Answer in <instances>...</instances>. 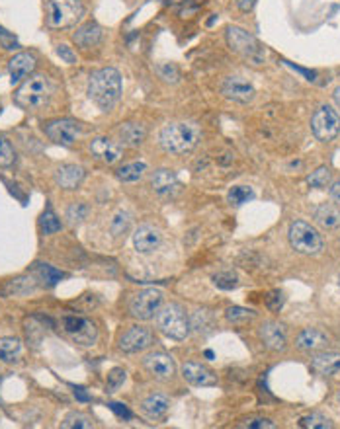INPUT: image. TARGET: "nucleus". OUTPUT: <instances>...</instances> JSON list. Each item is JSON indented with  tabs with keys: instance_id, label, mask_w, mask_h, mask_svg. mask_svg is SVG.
<instances>
[{
	"instance_id": "obj_50",
	"label": "nucleus",
	"mask_w": 340,
	"mask_h": 429,
	"mask_svg": "<svg viewBox=\"0 0 340 429\" xmlns=\"http://www.w3.org/2000/svg\"><path fill=\"white\" fill-rule=\"evenodd\" d=\"M75 396L80 402H90V394L82 386H75Z\"/></svg>"
},
{
	"instance_id": "obj_32",
	"label": "nucleus",
	"mask_w": 340,
	"mask_h": 429,
	"mask_svg": "<svg viewBox=\"0 0 340 429\" xmlns=\"http://www.w3.org/2000/svg\"><path fill=\"white\" fill-rule=\"evenodd\" d=\"M131 227V215L126 213V211H117L110 221V231H112L113 236H122L126 234Z\"/></svg>"
},
{
	"instance_id": "obj_10",
	"label": "nucleus",
	"mask_w": 340,
	"mask_h": 429,
	"mask_svg": "<svg viewBox=\"0 0 340 429\" xmlns=\"http://www.w3.org/2000/svg\"><path fill=\"white\" fill-rule=\"evenodd\" d=\"M43 131L55 145L73 147L76 139L82 133V123L75 121V119H53V121L43 125Z\"/></svg>"
},
{
	"instance_id": "obj_28",
	"label": "nucleus",
	"mask_w": 340,
	"mask_h": 429,
	"mask_svg": "<svg viewBox=\"0 0 340 429\" xmlns=\"http://www.w3.org/2000/svg\"><path fill=\"white\" fill-rule=\"evenodd\" d=\"M22 351V342L18 338H0V361L14 363Z\"/></svg>"
},
{
	"instance_id": "obj_51",
	"label": "nucleus",
	"mask_w": 340,
	"mask_h": 429,
	"mask_svg": "<svg viewBox=\"0 0 340 429\" xmlns=\"http://www.w3.org/2000/svg\"><path fill=\"white\" fill-rule=\"evenodd\" d=\"M332 100H335V104H337V108L340 110V86L335 90V94H332Z\"/></svg>"
},
{
	"instance_id": "obj_19",
	"label": "nucleus",
	"mask_w": 340,
	"mask_h": 429,
	"mask_svg": "<svg viewBox=\"0 0 340 429\" xmlns=\"http://www.w3.org/2000/svg\"><path fill=\"white\" fill-rule=\"evenodd\" d=\"M102 39H104V30L96 22H87L80 27H76V32L73 34V41L82 49H90V47L100 45Z\"/></svg>"
},
{
	"instance_id": "obj_39",
	"label": "nucleus",
	"mask_w": 340,
	"mask_h": 429,
	"mask_svg": "<svg viewBox=\"0 0 340 429\" xmlns=\"http://www.w3.org/2000/svg\"><path fill=\"white\" fill-rule=\"evenodd\" d=\"M190 326L196 328L198 332H207L212 328V314L207 310H196L192 314V320H190Z\"/></svg>"
},
{
	"instance_id": "obj_31",
	"label": "nucleus",
	"mask_w": 340,
	"mask_h": 429,
	"mask_svg": "<svg viewBox=\"0 0 340 429\" xmlns=\"http://www.w3.org/2000/svg\"><path fill=\"white\" fill-rule=\"evenodd\" d=\"M61 428L63 429H92L94 428V424H92V419H90L87 414L71 412V414H67V416H65Z\"/></svg>"
},
{
	"instance_id": "obj_26",
	"label": "nucleus",
	"mask_w": 340,
	"mask_h": 429,
	"mask_svg": "<svg viewBox=\"0 0 340 429\" xmlns=\"http://www.w3.org/2000/svg\"><path fill=\"white\" fill-rule=\"evenodd\" d=\"M151 185L159 196H170V194H174L178 189V185H180L178 184L177 172L168 170V168L157 170L152 174Z\"/></svg>"
},
{
	"instance_id": "obj_33",
	"label": "nucleus",
	"mask_w": 340,
	"mask_h": 429,
	"mask_svg": "<svg viewBox=\"0 0 340 429\" xmlns=\"http://www.w3.org/2000/svg\"><path fill=\"white\" fill-rule=\"evenodd\" d=\"M299 426L305 429H332V421L327 416L313 412L309 416H303L299 419Z\"/></svg>"
},
{
	"instance_id": "obj_20",
	"label": "nucleus",
	"mask_w": 340,
	"mask_h": 429,
	"mask_svg": "<svg viewBox=\"0 0 340 429\" xmlns=\"http://www.w3.org/2000/svg\"><path fill=\"white\" fill-rule=\"evenodd\" d=\"M87 172L82 166H76V164H63L55 170V184L59 185L61 189H76L78 185L82 184Z\"/></svg>"
},
{
	"instance_id": "obj_11",
	"label": "nucleus",
	"mask_w": 340,
	"mask_h": 429,
	"mask_svg": "<svg viewBox=\"0 0 340 429\" xmlns=\"http://www.w3.org/2000/svg\"><path fill=\"white\" fill-rule=\"evenodd\" d=\"M61 328L73 342L80 345H94L98 340L96 326L82 316H65L61 318Z\"/></svg>"
},
{
	"instance_id": "obj_17",
	"label": "nucleus",
	"mask_w": 340,
	"mask_h": 429,
	"mask_svg": "<svg viewBox=\"0 0 340 429\" xmlns=\"http://www.w3.org/2000/svg\"><path fill=\"white\" fill-rule=\"evenodd\" d=\"M260 340L264 343L268 349L272 351H284L288 347V336L282 324L277 322H264L260 326Z\"/></svg>"
},
{
	"instance_id": "obj_40",
	"label": "nucleus",
	"mask_w": 340,
	"mask_h": 429,
	"mask_svg": "<svg viewBox=\"0 0 340 429\" xmlns=\"http://www.w3.org/2000/svg\"><path fill=\"white\" fill-rule=\"evenodd\" d=\"M237 428H242V429H274L276 428V424L272 421V419H268V417H247V419H242L237 424Z\"/></svg>"
},
{
	"instance_id": "obj_21",
	"label": "nucleus",
	"mask_w": 340,
	"mask_h": 429,
	"mask_svg": "<svg viewBox=\"0 0 340 429\" xmlns=\"http://www.w3.org/2000/svg\"><path fill=\"white\" fill-rule=\"evenodd\" d=\"M311 369L321 377H332L340 371V353L335 351H319L311 357Z\"/></svg>"
},
{
	"instance_id": "obj_9",
	"label": "nucleus",
	"mask_w": 340,
	"mask_h": 429,
	"mask_svg": "<svg viewBox=\"0 0 340 429\" xmlns=\"http://www.w3.org/2000/svg\"><path fill=\"white\" fill-rule=\"evenodd\" d=\"M164 294L159 289H143L137 294L131 297L129 301V312L131 316L137 320H151L155 318L157 310L163 305Z\"/></svg>"
},
{
	"instance_id": "obj_36",
	"label": "nucleus",
	"mask_w": 340,
	"mask_h": 429,
	"mask_svg": "<svg viewBox=\"0 0 340 429\" xmlns=\"http://www.w3.org/2000/svg\"><path fill=\"white\" fill-rule=\"evenodd\" d=\"M16 162V150H14L12 143L4 135H0V166L8 168Z\"/></svg>"
},
{
	"instance_id": "obj_45",
	"label": "nucleus",
	"mask_w": 340,
	"mask_h": 429,
	"mask_svg": "<svg viewBox=\"0 0 340 429\" xmlns=\"http://www.w3.org/2000/svg\"><path fill=\"white\" fill-rule=\"evenodd\" d=\"M266 305L272 308V310H280L282 305H284V294L280 293V291H272L270 297L266 299Z\"/></svg>"
},
{
	"instance_id": "obj_25",
	"label": "nucleus",
	"mask_w": 340,
	"mask_h": 429,
	"mask_svg": "<svg viewBox=\"0 0 340 429\" xmlns=\"http://www.w3.org/2000/svg\"><path fill=\"white\" fill-rule=\"evenodd\" d=\"M313 219L325 231H335L340 227V207L335 203H321L313 213Z\"/></svg>"
},
{
	"instance_id": "obj_14",
	"label": "nucleus",
	"mask_w": 340,
	"mask_h": 429,
	"mask_svg": "<svg viewBox=\"0 0 340 429\" xmlns=\"http://www.w3.org/2000/svg\"><path fill=\"white\" fill-rule=\"evenodd\" d=\"M152 343V334L147 328L141 326H133L127 332L122 334L120 338V349L124 353H139L143 349H147Z\"/></svg>"
},
{
	"instance_id": "obj_18",
	"label": "nucleus",
	"mask_w": 340,
	"mask_h": 429,
	"mask_svg": "<svg viewBox=\"0 0 340 429\" xmlns=\"http://www.w3.org/2000/svg\"><path fill=\"white\" fill-rule=\"evenodd\" d=\"M36 69V57L30 53H18L14 55L10 62H8V73H10V82L12 84H20L25 76L34 73Z\"/></svg>"
},
{
	"instance_id": "obj_13",
	"label": "nucleus",
	"mask_w": 340,
	"mask_h": 429,
	"mask_svg": "<svg viewBox=\"0 0 340 429\" xmlns=\"http://www.w3.org/2000/svg\"><path fill=\"white\" fill-rule=\"evenodd\" d=\"M90 152L94 159L100 160L104 164H115L124 156V145L115 143L108 137H96L90 141Z\"/></svg>"
},
{
	"instance_id": "obj_2",
	"label": "nucleus",
	"mask_w": 340,
	"mask_h": 429,
	"mask_svg": "<svg viewBox=\"0 0 340 429\" xmlns=\"http://www.w3.org/2000/svg\"><path fill=\"white\" fill-rule=\"evenodd\" d=\"M202 131L196 123H168L159 133V143L166 152L186 154L198 147Z\"/></svg>"
},
{
	"instance_id": "obj_29",
	"label": "nucleus",
	"mask_w": 340,
	"mask_h": 429,
	"mask_svg": "<svg viewBox=\"0 0 340 429\" xmlns=\"http://www.w3.org/2000/svg\"><path fill=\"white\" fill-rule=\"evenodd\" d=\"M145 170H147L145 162H131V164H124V166L115 172V174H117V180L131 184V182H137V180H141V178H143V174H145Z\"/></svg>"
},
{
	"instance_id": "obj_8",
	"label": "nucleus",
	"mask_w": 340,
	"mask_h": 429,
	"mask_svg": "<svg viewBox=\"0 0 340 429\" xmlns=\"http://www.w3.org/2000/svg\"><path fill=\"white\" fill-rule=\"evenodd\" d=\"M311 131L321 143H330L340 133L339 111L330 106H321L311 117Z\"/></svg>"
},
{
	"instance_id": "obj_35",
	"label": "nucleus",
	"mask_w": 340,
	"mask_h": 429,
	"mask_svg": "<svg viewBox=\"0 0 340 429\" xmlns=\"http://www.w3.org/2000/svg\"><path fill=\"white\" fill-rule=\"evenodd\" d=\"M214 283L215 287H219L223 291H231V289H237L239 287V277L233 271H219V273L214 275Z\"/></svg>"
},
{
	"instance_id": "obj_38",
	"label": "nucleus",
	"mask_w": 340,
	"mask_h": 429,
	"mask_svg": "<svg viewBox=\"0 0 340 429\" xmlns=\"http://www.w3.org/2000/svg\"><path fill=\"white\" fill-rule=\"evenodd\" d=\"M225 318L229 320L231 324H242V322H247V320L254 318V310L242 307H231L225 312Z\"/></svg>"
},
{
	"instance_id": "obj_7",
	"label": "nucleus",
	"mask_w": 340,
	"mask_h": 429,
	"mask_svg": "<svg viewBox=\"0 0 340 429\" xmlns=\"http://www.w3.org/2000/svg\"><path fill=\"white\" fill-rule=\"evenodd\" d=\"M290 244L303 256H317L323 250V236L309 222L293 221L290 224Z\"/></svg>"
},
{
	"instance_id": "obj_24",
	"label": "nucleus",
	"mask_w": 340,
	"mask_h": 429,
	"mask_svg": "<svg viewBox=\"0 0 340 429\" xmlns=\"http://www.w3.org/2000/svg\"><path fill=\"white\" fill-rule=\"evenodd\" d=\"M295 345L302 349V351H319V349H325L328 345L327 334H323L317 328H307L303 330L297 340H295Z\"/></svg>"
},
{
	"instance_id": "obj_41",
	"label": "nucleus",
	"mask_w": 340,
	"mask_h": 429,
	"mask_svg": "<svg viewBox=\"0 0 340 429\" xmlns=\"http://www.w3.org/2000/svg\"><path fill=\"white\" fill-rule=\"evenodd\" d=\"M34 291V283L32 279H25V277H18V279H12L6 287V293L10 294H25Z\"/></svg>"
},
{
	"instance_id": "obj_27",
	"label": "nucleus",
	"mask_w": 340,
	"mask_h": 429,
	"mask_svg": "<svg viewBox=\"0 0 340 429\" xmlns=\"http://www.w3.org/2000/svg\"><path fill=\"white\" fill-rule=\"evenodd\" d=\"M117 135L122 139V145L131 148L141 147L147 139V129L141 123H124L117 131Z\"/></svg>"
},
{
	"instance_id": "obj_1",
	"label": "nucleus",
	"mask_w": 340,
	"mask_h": 429,
	"mask_svg": "<svg viewBox=\"0 0 340 429\" xmlns=\"http://www.w3.org/2000/svg\"><path fill=\"white\" fill-rule=\"evenodd\" d=\"M89 98L102 111H110L122 98V76L120 73L108 67L94 71L89 78Z\"/></svg>"
},
{
	"instance_id": "obj_52",
	"label": "nucleus",
	"mask_w": 340,
	"mask_h": 429,
	"mask_svg": "<svg viewBox=\"0 0 340 429\" xmlns=\"http://www.w3.org/2000/svg\"><path fill=\"white\" fill-rule=\"evenodd\" d=\"M337 400H339V402H340V391H339V394H337Z\"/></svg>"
},
{
	"instance_id": "obj_44",
	"label": "nucleus",
	"mask_w": 340,
	"mask_h": 429,
	"mask_svg": "<svg viewBox=\"0 0 340 429\" xmlns=\"http://www.w3.org/2000/svg\"><path fill=\"white\" fill-rule=\"evenodd\" d=\"M87 215H89V207L84 203H73L71 207L67 209V219H69L71 224L82 222L87 219Z\"/></svg>"
},
{
	"instance_id": "obj_49",
	"label": "nucleus",
	"mask_w": 340,
	"mask_h": 429,
	"mask_svg": "<svg viewBox=\"0 0 340 429\" xmlns=\"http://www.w3.org/2000/svg\"><path fill=\"white\" fill-rule=\"evenodd\" d=\"M330 197H332L337 203H340V180L330 184Z\"/></svg>"
},
{
	"instance_id": "obj_15",
	"label": "nucleus",
	"mask_w": 340,
	"mask_h": 429,
	"mask_svg": "<svg viewBox=\"0 0 340 429\" xmlns=\"http://www.w3.org/2000/svg\"><path fill=\"white\" fill-rule=\"evenodd\" d=\"M143 367L147 369L149 373H151L152 377H157V379H172L174 377V373H177V365H174V359L170 356H166V353H161V351H157V353H149V356L143 359Z\"/></svg>"
},
{
	"instance_id": "obj_48",
	"label": "nucleus",
	"mask_w": 340,
	"mask_h": 429,
	"mask_svg": "<svg viewBox=\"0 0 340 429\" xmlns=\"http://www.w3.org/2000/svg\"><path fill=\"white\" fill-rule=\"evenodd\" d=\"M235 2H237L240 12H251L254 4H256V0H235Z\"/></svg>"
},
{
	"instance_id": "obj_42",
	"label": "nucleus",
	"mask_w": 340,
	"mask_h": 429,
	"mask_svg": "<svg viewBox=\"0 0 340 429\" xmlns=\"http://www.w3.org/2000/svg\"><path fill=\"white\" fill-rule=\"evenodd\" d=\"M307 182L311 187H327L330 184V170H328L327 166H321V168H317L309 178H307Z\"/></svg>"
},
{
	"instance_id": "obj_3",
	"label": "nucleus",
	"mask_w": 340,
	"mask_h": 429,
	"mask_svg": "<svg viewBox=\"0 0 340 429\" xmlns=\"http://www.w3.org/2000/svg\"><path fill=\"white\" fill-rule=\"evenodd\" d=\"M51 98V84L49 80L41 74H34L27 80L22 82V86L14 92V104L18 108L27 111H36L45 108Z\"/></svg>"
},
{
	"instance_id": "obj_5",
	"label": "nucleus",
	"mask_w": 340,
	"mask_h": 429,
	"mask_svg": "<svg viewBox=\"0 0 340 429\" xmlns=\"http://www.w3.org/2000/svg\"><path fill=\"white\" fill-rule=\"evenodd\" d=\"M155 324L166 338L177 340V342L186 340L190 336V330H192L184 308L178 307V305H166V307L159 308L155 314Z\"/></svg>"
},
{
	"instance_id": "obj_37",
	"label": "nucleus",
	"mask_w": 340,
	"mask_h": 429,
	"mask_svg": "<svg viewBox=\"0 0 340 429\" xmlns=\"http://www.w3.org/2000/svg\"><path fill=\"white\" fill-rule=\"evenodd\" d=\"M39 224H41V231H43L45 234H55L61 231V222H59L57 215H55L49 207L43 211Z\"/></svg>"
},
{
	"instance_id": "obj_22",
	"label": "nucleus",
	"mask_w": 340,
	"mask_h": 429,
	"mask_svg": "<svg viewBox=\"0 0 340 429\" xmlns=\"http://www.w3.org/2000/svg\"><path fill=\"white\" fill-rule=\"evenodd\" d=\"M182 377L194 386H214V384H217V377L209 369L203 367L200 363H184Z\"/></svg>"
},
{
	"instance_id": "obj_23",
	"label": "nucleus",
	"mask_w": 340,
	"mask_h": 429,
	"mask_svg": "<svg viewBox=\"0 0 340 429\" xmlns=\"http://www.w3.org/2000/svg\"><path fill=\"white\" fill-rule=\"evenodd\" d=\"M168 410H170V400L166 396H163V394H151L141 404V412L149 417L151 421L163 419L168 414Z\"/></svg>"
},
{
	"instance_id": "obj_16",
	"label": "nucleus",
	"mask_w": 340,
	"mask_h": 429,
	"mask_svg": "<svg viewBox=\"0 0 340 429\" xmlns=\"http://www.w3.org/2000/svg\"><path fill=\"white\" fill-rule=\"evenodd\" d=\"M163 242V234L151 224H141L133 234V246L139 254H151Z\"/></svg>"
},
{
	"instance_id": "obj_46",
	"label": "nucleus",
	"mask_w": 340,
	"mask_h": 429,
	"mask_svg": "<svg viewBox=\"0 0 340 429\" xmlns=\"http://www.w3.org/2000/svg\"><path fill=\"white\" fill-rule=\"evenodd\" d=\"M57 55H59L65 62H69V65H75L76 62V55L73 53V49L67 47V45H57Z\"/></svg>"
},
{
	"instance_id": "obj_30",
	"label": "nucleus",
	"mask_w": 340,
	"mask_h": 429,
	"mask_svg": "<svg viewBox=\"0 0 340 429\" xmlns=\"http://www.w3.org/2000/svg\"><path fill=\"white\" fill-rule=\"evenodd\" d=\"M34 271L38 273L39 281H43L45 285H49V287L57 285V283L63 279V273L59 270H55V268H51L49 264H36Z\"/></svg>"
},
{
	"instance_id": "obj_12",
	"label": "nucleus",
	"mask_w": 340,
	"mask_h": 429,
	"mask_svg": "<svg viewBox=\"0 0 340 429\" xmlns=\"http://www.w3.org/2000/svg\"><path fill=\"white\" fill-rule=\"evenodd\" d=\"M221 92L227 100H233L237 104H251L256 96L254 86L242 76H227L221 84Z\"/></svg>"
},
{
	"instance_id": "obj_43",
	"label": "nucleus",
	"mask_w": 340,
	"mask_h": 429,
	"mask_svg": "<svg viewBox=\"0 0 340 429\" xmlns=\"http://www.w3.org/2000/svg\"><path fill=\"white\" fill-rule=\"evenodd\" d=\"M126 382V371L120 367L112 369L110 373H108V382H106V391L108 393H115L122 384Z\"/></svg>"
},
{
	"instance_id": "obj_34",
	"label": "nucleus",
	"mask_w": 340,
	"mask_h": 429,
	"mask_svg": "<svg viewBox=\"0 0 340 429\" xmlns=\"http://www.w3.org/2000/svg\"><path fill=\"white\" fill-rule=\"evenodd\" d=\"M252 197H254V192H252L249 185H235L227 194V199H229L231 205H242V203L251 201Z\"/></svg>"
},
{
	"instance_id": "obj_6",
	"label": "nucleus",
	"mask_w": 340,
	"mask_h": 429,
	"mask_svg": "<svg viewBox=\"0 0 340 429\" xmlns=\"http://www.w3.org/2000/svg\"><path fill=\"white\" fill-rule=\"evenodd\" d=\"M84 16V6L80 0H47L45 22L53 30L73 27Z\"/></svg>"
},
{
	"instance_id": "obj_4",
	"label": "nucleus",
	"mask_w": 340,
	"mask_h": 429,
	"mask_svg": "<svg viewBox=\"0 0 340 429\" xmlns=\"http://www.w3.org/2000/svg\"><path fill=\"white\" fill-rule=\"evenodd\" d=\"M227 45L233 53H237L247 62H251L254 67H260L266 61V49L260 45V41L256 37L249 34L247 30L231 25L227 27Z\"/></svg>"
},
{
	"instance_id": "obj_53",
	"label": "nucleus",
	"mask_w": 340,
	"mask_h": 429,
	"mask_svg": "<svg viewBox=\"0 0 340 429\" xmlns=\"http://www.w3.org/2000/svg\"><path fill=\"white\" fill-rule=\"evenodd\" d=\"M339 285H340V281H339Z\"/></svg>"
},
{
	"instance_id": "obj_47",
	"label": "nucleus",
	"mask_w": 340,
	"mask_h": 429,
	"mask_svg": "<svg viewBox=\"0 0 340 429\" xmlns=\"http://www.w3.org/2000/svg\"><path fill=\"white\" fill-rule=\"evenodd\" d=\"M110 410H112L113 414H117V416L120 417H124V419H131V412H129V410H127L126 406L124 404H117V402H110Z\"/></svg>"
}]
</instances>
